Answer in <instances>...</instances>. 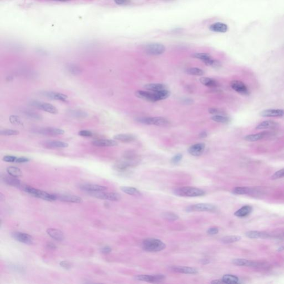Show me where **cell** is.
<instances>
[{
  "mask_svg": "<svg viewBox=\"0 0 284 284\" xmlns=\"http://www.w3.org/2000/svg\"><path fill=\"white\" fill-rule=\"evenodd\" d=\"M270 133L269 132H262L254 134H249L246 135L244 137V140L248 142H253L257 141L262 140L265 138L269 137L270 135Z\"/></svg>",
  "mask_w": 284,
  "mask_h": 284,
  "instance_id": "obj_15",
  "label": "cell"
},
{
  "mask_svg": "<svg viewBox=\"0 0 284 284\" xmlns=\"http://www.w3.org/2000/svg\"><path fill=\"white\" fill-rule=\"evenodd\" d=\"M6 171L9 175H11L12 177L19 178L22 176V171L20 169L16 167H9L6 169Z\"/></svg>",
  "mask_w": 284,
  "mask_h": 284,
  "instance_id": "obj_33",
  "label": "cell"
},
{
  "mask_svg": "<svg viewBox=\"0 0 284 284\" xmlns=\"http://www.w3.org/2000/svg\"><path fill=\"white\" fill-rule=\"evenodd\" d=\"M23 113L25 114V115L30 118L33 119L35 120H41L42 119V117L41 114H39L33 110H25Z\"/></svg>",
  "mask_w": 284,
  "mask_h": 284,
  "instance_id": "obj_41",
  "label": "cell"
},
{
  "mask_svg": "<svg viewBox=\"0 0 284 284\" xmlns=\"http://www.w3.org/2000/svg\"><path fill=\"white\" fill-rule=\"evenodd\" d=\"M121 190L124 193L130 196H141L142 194L137 189L130 187H121Z\"/></svg>",
  "mask_w": 284,
  "mask_h": 284,
  "instance_id": "obj_32",
  "label": "cell"
},
{
  "mask_svg": "<svg viewBox=\"0 0 284 284\" xmlns=\"http://www.w3.org/2000/svg\"><path fill=\"white\" fill-rule=\"evenodd\" d=\"M78 135H80L81 137H92L93 135V134L89 130H82L78 132Z\"/></svg>",
  "mask_w": 284,
  "mask_h": 284,
  "instance_id": "obj_52",
  "label": "cell"
},
{
  "mask_svg": "<svg viewBox=\"0 0 284 284\" xmlns=\"http://www.w3.org/2000/svg\"><path fill=\"white\" fill-rule=\"evenodd\" d=\"M186 73L188 75L191 76H201L204 75V71L203 69L199 68L197 67H192L189 68L187 69Z\"/></svg>",
  "mask_w": 284,
  "mask_h": 284,
  "instance_id": "obj_38",
  "label": "cell"
},
{
  "mask_svg": "<svg viewBox=\"0 0 284 284\" xmlns=\"http://www.w3.org/2000/svg\"><path fill=\"white\" fill-rule=\"evenodd\" d=\"M31 105L34 107L37 108L39 109L43 110L48 113L51 114H57L58 112L57 108L53 105L47 102H39V101H33L31 102Z\"/></svg>",
  "mask_w": 284,
  "mask_h": 284,
  "instance_id": "obj_7",
  "label": "cell"
},
{
  "mask_svg": "<svg viewBox=\"0 0 284 284\" xmlns=\"http://www.w3.org/2000/svg\"><path fill=\"white\" fill-rule=\"evenodd\" d=\"M260 114L264 117H281L284 116V110L269 109L263 110Z\"/></svg>",
  "mask_w": 284,
  "mask_h": 284,
  "instance_id": "obj_18",
  "label": "cell"
},
{
  "mask_svg": "<svg viewBox=\"0 0 284 284\" xmlns=\"http://www.w3.org/2000/svg\"><path fill=\"white\" fill-rule=\"evenodd\" d=\"M139 123L146 125H154L159 127H167L170 124V121L167 119L162 117H142L137 120Z\"/></svg>",
  "mask_w": 284,
  "mask_h": 284,
  "instance_id": "obj_4",
  "label": "cell"
},
{
  "mask_svg": "<svg viewBox=\"0 0 284 284\" xmlns=\"http://www.w3.org/2000/svg\"><path fill=\"white\" fill-rule=\"evenodd\" d=\"M37 132L39 133V134H43V135L56 136V135L64 134V130H61L60 128L48 127V128L39 129L37 130Z\"/></svg>",
  "mask_w": 284,
  "mask_h": 284,
  "instance_id": "obj_14",
  "label": "cell"
},
{
  "mask_svg": "<svg viewBox=\"0 0 284 284\" xmlns=\"http://www.w3.org/2000/svg\"><path fill=\"white\" fill-rule=\"evenodd\" d=\"M216 209V207L212 204L200 203L192 205L188 207L186 210L187 212H213Z\"/></svg>",
  "mask_w": 284,
  "mask_h": 284,
  "instance_id": "obj_9",
  "label": "cell"
},
{
  "mask_svg": "<svg viewBox=\"0 0 284 284\" xmlns=\"http://www.w3.org/2000/svg\"><path fill=\"white\" fill-rule=\"evenodd\" d=\"M69 113L71 116L76 118H85L87 116V113L80 110H71Z\"/></svg>",
  "mask_w": 284,
  "mask_h": 284,
  "instance_id": "obj_40",
  "label": "cell"
},
{
  "mask_svg": "<svg viewBox=\"0 0 284 284\" xmlns=\"http://www.w3.org/2000/svg\"><path fill=\"white\" fill-rule=\"evenodd\" d=\"M252 210L253 209L250 206L245 205L244 207L241 208L240 209L237 210L236 212H235L234 215L240 218L245 217L251 213Z\"/></svg>",
  "mask_w": 284,
  "mask_h": 284,
  "instance_id": "obj_30",
  "label": "cell"
},
{
  "mask_svg": "<svg viewBox=\"0 0 284 284\" xmlns=\"http://www.w3.org/2000/svg\"><path fill=\"white\" fill-rule=\"evenodd\" d=\"M284 177V168L279 170L278 171L275 172L271 177V179H278L280 178H282Z\"/></svg>",
  "mask_w": 284,
  "mask_h": 284,
  "instance_id": "obj_47",
  "label": "cell"
},
{
  "mask_svg": "<svg viewBox=\"0 0 284 284\" xmlns=\"http://www.w3.org/2000/svg\"><path fill=\"white\" fill-rule=\"evenodd\" d=\"M174 194L176 196L182 197H198L205 195V191L199 188L184 187L175 189Z\"/></svg>",
  "mask_w": 284,
  "mask_h": 284,
  "instance_id": "obj_2",
  "label": "cell"
},
{
  "mask_svg": "<svg viewBox=\"0 0 284 284\" xmlns=\"http://www.w3.org/2000/svg\"><path fill=\"white\" fill-rule=\"evenodd\" d=\"M233 192L237 195H244L249 194L251 192V190L247 187H237L233 189Z\"/></svg>",
  "mask_w": 284,
  "mask_h": 284,
  "instance_id": "obj_42",
  "label": "cell"
},
{
  "mask_svg": "<svg viewBox=\"0 0 284 284\" xmlns=\"http://www.w3.org/2000/svg\"><path fill=\"white\" fill-rule=\"evenodd\" d=\"M10 121H11V123L14 124H17V125H19L22 124V121H21V119L19 118L18 116H11L10 118Z\"/></svg>",
  "mask_w": 284,
  "mask_h": 284,
  "instance_id": "obj_49",
  "label": "cell"
},
{
  "mask_svg": "<svg viewBox=\"0 0 284 284\" xmlns=\"http://www.w3.org/2000/svg\"><path fill=\"white\" fill-rule=\"evenodd\" d=\"M191 57L193 58L200 60L203 62L212 58L211 55L207 53H194L191 55Z\"/></svg>",
  "mask_w": 284,
  "mask_h": 284,
  "instance_id": "obj_36",
  "label": "cell"
},
{
  "mask_svg": "<svg viewBox=\"0 0 284 284\" xmlns=\"http://www.w3.org/2000/svg\"><path fill=\"white\" fill-rule=\"evenodd\" d=\"M29 161H30V159H29L28 158L22 157L17 158L16 161V163H24L28 162H29Z\"/></svg>",
  "mask_w": 284,
  "mask_h": 284,
  "instance_id": "obj_55",
  "label": "cell"
},
{
  "mask_svg": "<svg viewBox=\"0 0 284 284\" xmlns=\"http://www.w3.org/2000/svg\"><path fill=\"white\" fill-rule=\"evenodd\" d=\"M144 88L152 92L160 91L167 89V86L162 83H149L144 86Z\"/></svg>",
  "mask_w": 284,
  "mask_h": 284,
  "instance_id": "obj_28",
  "label": "cell"
},
{
  "mask_svg": "<svg viewBox=\"0 0 284 284\" xmlns=\"http://www.w3.org/2000/svg\"><path fill=\"white\" fill-rule=\"evenodd\" d=\"M162 216L163 218L169 221L177 220V219H179V216L176 214L172 212H164Z\"/></svg>",
  "mask_w": 284,
  "mask_h": 284,
  "instance_id": "obj_45",
  "label": "cell"
},
{
  "mask_svg": "<svg viewBox=\"0 0 284 284\" xmlns=\"http://www.w3.org/2000/svg\"><path fill=\"white\" fill-rule=\"evenodd\" d=\"M57 199L60 201L72 203H81L83 202V199L80 196L73 195H58L57 196Z\"/></svg>",
  "mask_w": 284,
  "mask_h": 284,
  "instance_id": "obj_17",
  "label": "cell"
},
{
  "mask_svg": "<svg viewBox=\"0 0 284 284\" xmlns=\"http://www.w3.org/2000/svg\"><path fill=\"white\" fill-rule=\"evenodd\" d=\"M19 134V132L17 130L6 129L2 130L0 132V134L4 136H11V135H16Z\"/></svg>",
  "mask_w": 284,
  "mask_h": 284,
  "instance_id": "obj_46",
  "label": "cell"
},
{
  "mask_svg": "<svg viewBox=\"0 0 284 284\" xmlns=\"http://www.w3.org/2000/svg\"><path fill=\"white\" fill-rule=\"evenodd\" d=\"M166 278L163 275H138L134 277V279L138 281L146 282L152 283H157L162 282Z\"/></svg>",
  "mask_w": 284,
  "mask_h": 284,
  "instance_id": "obj_8",
  "label": "cell"
},
{
  "mask_svg": "<svg viewBox=\"0 0 284 284\" xmlns=\"http://www.w3.org/2000/svg\"><path fill=\"white\" fill-rule=\"evenodd\" d=\"M44 146L48 148H64L68 146V144L61 141H47L44 142Z\"/></svg>",
  "mask_w": 284,
  "mask_h": 284,
  "instance_id": "obj_25",
  "label": "cell"
},
{
  "mask_svg": "<svg viewBox=\"0 0 284 284\" xmlns=\"http://www.w3.org/2000/svg\"><path fill=\"white\" fill-rule=\"evenodd\" d=\"M205 144L203 143H198L193 144L188 148V153L194 157L201 155L204 152Z\"/></svg>",
  "mask_w": 284,
  "mask_h": 284,
  "instance_id": "obj_13",
  "label": "cell"
},
{
  "mask_svg": "<svg viewBox=\"0 0 284 284\" xmlns=\"http://www.w3.org/2000/svg\"><path fill=\"white\" fill-rule=\"evenodd\" d=\"M114 2L117 5H122L126 4L127 2V0H114Z\"/></svg>",
  "mask_w": 284,
  "mask_h": 284,
  "instance_id": "obj_57",
  "label": "cell"
},
{
  "mask_svg": "<svg viewBox=\"0 0 284 284\" xmlns=\"http://www.w3.org/2000/svg\"><path fill=\"white\" fill-rule=\"evenodd\" d=\"M182 158L183 155L182 154H180V153H178V154H177L175 155H174V157L171 158V162L173 164H176L179 163L180 162L182 159Z\"/></svg>",
  "mask_w": 284,
  "mask_h": 284,
  "instance_id": "obj_50",
  "label": "cell"
},
{
  "mask_svg": "<svg viewBox=\"0 0 284 284\" xmlns=\"http://www.w3.org/2000/svg\"><path fill=\"white\" fill-rule=\"evenodd\" d=\"M200 82L204 86L210 88H216L219 86L218 81L209 77H201L200 79Z\"/></svg>",
  "mask_w": 284,
  "mask_h": 284,
  "instance_id": "obj_29",
  "label": "cell"
},
{
  "mask_svg": "<svg viewBox=\"0 0 284 284\" xmlns=\"http://www.w3.org/2000/svg\"><path fill=\"white\" fill-rule=\"evenodd\" d=\"M3 182L6 183L7 184L13 187H19L21 184V182L17 178L12 177L11 175L5 176L3 178Z\"/></svg>",
  "mask_w": 284,
  "mask_h": 284,
  "instance_id": "obj_31",
  "label": "cell"
},
{
  "mask_svg": "<svg viewBox=\"0 0 284 284\" xmlns=\"http://www.w3.org/2000/svg\"><path fill=\"white\" fill-rule=\"evenodd\" d=\"M218 232H219V229L217 228H216V227L210 228L207 231L208 234L209 235L216 234H218Z\"/></svg>",
  "mask_w": 284,
  "mask_h": 284,
  "instance_id": "obj_54",
  "label": "cell"
},
{
  "mask_svg": "<svg viewBox=\"0 0 284 284\" xmlns=\"http://www.w3.org/2000/svg\"><path fill=\"white\" fill-rule=\"evenodd\" d=\"M52 1H62V2H66L68 0H52Z\"/></svg>",
  "mask_w": 284,
  "mask_h": 284,
  "instance_id": "obj_62",
  "label": "cell"
},
{
  "mask_svg": "<svg viewBox=\"0 0 284 284\" xmlns=\"http://www.w3.org/2000/svg\"><path fill=\"white\" fill-rule=\"evenodd\" d=\"M17 157L13 155H6L3 158V160L6 162H10V163H16Z\"/></svg>",
  "mask_w": 284,
  "mask_h": 284,
  "instance_id": "obj_51",
  "label": "cell"
},
{
  "mask_svg": "<svg viewBox=\"0 0 284 284\" xmlns=\"http://www.w3.org/2000/svg\"><path fill=\"white\" fill-rule=\"evenodd\" d=\"M211 283H212V284H223L224 282L222 280H214V281L212 282Z\"/></svg>",
  "mask_w": 284,
  "mask_h": 284,
  "instance_id": "obj_60",
  "label": "cell"
},
{
  "mask_svg": "<svg viewBox=\"0 0 284 284\" xmlns=\"http://www.w3.org/2000/svg\"><path fill=\"white\" fill-rule=\"evenodd\" d=\"M204 63L205 65H207L208 66L212 67L215 68H220L221 66V64L220 61L214 60L212 58L210 59L208 61L204 62Z\"/></svg>",
  "mask_w": 284,
  "mask_h": 284,
  "instance_id": "obj_44",
  "label": "cell"
},
{
  "mask_svg": "<svg viewBox=\"0 0 284 284\" xmlns=\"http://www.w3.org/2000/svg\"><path fill=\"white\" fill-rule=\"evenodd\" d=\"M67 70L68 71V72L71 74L73 75H80V73L82 72L81 69H80V68L79 67L75 65V64H69L67 66Z\"/></svg>",
  "mask_w": 284,
  "mask_h": 284,
  "instance_id": "obj_43",
  "label": "cell"
},
{
  "mask_svg": "<svg viewBox=\"0 0 284 284\" xmlns=\"http://www.w3.org/2000/svg\"><path fill=\"white\" fill-rule=\"evenodd\" d=\"M145 51L150 55L159 56L164 53L166 47L161 43H153L146 45L145 47Z\"/></svg>",
  "mask_w": 284,
  "mask_h": 284,
  "instance_id": "obj_6",
  "label": "cell"
},
{
  "mask_svg": "<svg viewBox=\"0 0 284 284\" xmlns=\"http://www.w3.org/2000/svg\"><path fill=\"white\" fill-rule=\"evenodd\" d=\"M230 86L233 90L239 94L245 96H248L250 94L248 86L240 80H233L230 83Z\"/></svg>",
  "mask_w": 284,
  "mask_h": 284,
  "instance_id": "obj_10",
  "label": "cell"
},
{
  "mask_svg": "<svg viewBox=\"0 0 284 284\" xmlns=\"http://www.w3.org/2000/svg\"><path fill=\"white\" fill-rule=\"evenodd\" d=\"M92 144L96 146H114L118 145V143L114 140L111 139H97L93 141Z\"/></svg>",
  "mask_w": 284,
  "mask_h": 284,
  "instance_id": "obj_22",
  "label": "cell"
},
{
  "mask_svg": "<svg viewBox=\"0 0 284 284\" xmlns=\"http://www.w3.org/2000/svg\"><path fill=\"white\" fill-rule=\"evenodd\" d=\"M45 96L51 99L60 101L62 102H66L68 99V97L66 94H62L61 93L54 92H46Z\"/></svg>",
  "mask_w": 284,
  "mask_h": 284,
  "instance_id": "obj_27",
  "label": "cell"
},
{
  "mask_svg": "<svg viewBox=\"0 0 284 284\" xmlns=\"http://www.w3.org/2000/svg\"><path fill=\"white\" fill-rule=\"evenodd\" d=\"M241 239V237L237 235H232V236H227L224 237L221 239V241L224 244H230V243H235L240 241Z\"/></svg>",
  "mask_w": 284,
  "mask_h": 284,
  "instance_id": "obj_39",
  "label": "cell"
},
{
  "mask_svg": "<svg viewBox=\"0 0 284 284\" xmlns=\"http://www.w3.org/2000/svg\"><path fill=\"white\" fill-rule=\"evenodd\" d=\"M210 30L218 33H225L228 30V26L222 22H216L210 25Z\"/></svg>",
  "mask_w": 284,
  "mask_h": 284,
  "instance_id": "obj_20",
  "label": "cell"
},
{
  "mask_svg": "<svg viewBox=\"0 0 284 284\" xmlns=\"http://www.w3.org/2000/svg\"><path fill=\"white\" fill-rule=\"evenodd\" d=\"M207 136H208V133H207V132H205V131L201 132L199 134V137L200 138H206Z\"/></svg>",
  "mask_w": 284,
  "mask_h": 284,
  "instance_id": "obj_59",
  "label": "cell"
},
{
  "mask_svg": "<svg viewBox=\"0 0 284 284\" xmlns=\"http://www.w3.org/2000/svg\"><path fill=\"white\" fill-rule=\"evenodd\" d=\"M12 237L17 241L25 244L30 245L33 243V237L28 234L21 232H14L12 233Z\"/></svg>",
  "mask_w": 284,
  "mask_h": 284,
  "instance_id": "obj_12",
  "label": "cell"
},
{
  "mask_svg": "<svg viewBox=\"0 0 284 284\" xmlns=\"http://www.w3.org/2000/svg\"><path fill=\"white\" fill-rule=\"evenodd\" d=\"M100 251L102 253H103V254H108V253H109L112 251V249L110 248V247L106 246L103 247L101 249Z\"/></svg>",
  "mask_w": 284,
  "mask_h": 284,
  "instance_id": "obj_56",
  "label": "cell"
},
{
  "mask_svg": "<svg viewBox=\"0 0 284 284\" xmlns=\"http://www.w3.org/2000/svg\"><path fill=\"white\" fill-rule=\"evenodd\" d=\"M47 248L48 249H56V246L54 244H53L52 243H48L47 244Z\"/></svg>",
  "mask_w": 284,
  "mask_h": 284,
  "instance_id": "obj_58",
  "label": "cell"
},
{
  "mask_svg": "<svg viewBox=\"0 0 284 284\" xmlns=\"http://www.w3.org/2000/svg\"><path fill=\"white\" fill-rule=\"evenodd\" d=\"M60 265L61 267L64 268L65 269H69L71 268V266H72L70 262H68V261H64L60 262Z\"/></svg>",
  "mask_w": 284,
  "mask_h": 284,
  "instance_id": "obj_53",
  "label": "cell"
},
{
  "mask_svg": "<svg viewBox=\"0 0 284 284\" xmlns=\"http://www.w3.org/2000/svg\"><path fill=\"white\" fill-rule=\"evenodd\" d=\"M172 270L178 273L184 274H196L198 271L195 268L182 266H174L171 268Z\"/></svg>",
  "mask_w": 284,
  "mask_h": 284,
  "instance_id": "obj_19",
  "label": "cell"
},
{
  "mask_svg": "<svg viewBox=\"0 0 284 284\" xmlns=\"http://www.w3.org/2000/svg\"><path fill=\"white\" fill-rule=\"evenodd\" d=\"M80 188L82 190L86 191L89 193L104 191L107 189V188L105 186L96 185V184H86L82 185L80 186Z\"/></svg>",
  "mask_w": 284,
  "mask_h": 284,
  "instance_id": "obj_16",
  "label": "cell"
},
{
  "mask_svg": "<svg viewBox=\"0 0 284 284\" xmlns=\"http://www.w3.org/2000/svg\"><path fill=\"white\" fill-rule=\"evenodd\" d=\"M142 248L148 252H158L166 248L165 243L155 238H148L142 242Z\"/></svg>",
  "mask_w": 284,
  "mask_h": 284,
  "instance_id": "obj_1",
  "label": "cell"
},
{
  "mask_svg": "<svg viewBox=\"0 0 284 284\" xmlns=\"http://www.w3.org/2000/svg\"><path fill=\"white\" fill-rule=\"evenodd\" d=\"M23 190H25V191L26 193H28L31 196L38 198L42 199L44 200L52 201L57 199V195L49 194L44 191L39 190L29 185H26L23 187Z\"/></svg>",
  "mask_w": 284,
  "mask_h": 284,
  "instance_id": "obj_3",
  "label": "cell"
},
{
  "mask_svg": "<svg viewBox=\"0 0 284 284\" xmlns=\"http://www.w3.org/2000/svg\"><path fill=\"white\" fill-rule=\"evenodd\" d=\"M221 280L224 284H237L239 282V278L233 275H225Z\"/></svg>",
  "mask_w": 284,
  "mask_h": 284,
  "instance_id": "obj_34",
  "label": "cell"
},
{
  "mask_svg": "<svg viewBox=\"0 0 284 284\" xmlns=\"http://www.w3.org/2000/svg\"><path fill=\"white\" fill-rule=\"evenodd\" d=\"M246 237L250 239H259L266 237L267 235L265 233L258 231H250L246 233Z\"/></svg>",
  "mask_w": 284,
  "mask_h": 284,
  "instance_id": "obj_35",
  "label": "cell"
},
{
  "mask_svg": "<svg viewBox=\"0 0 284 284\" xmlns=\"http://www.w3.org/2000/svg\"><path fill=\"white\" fill-rule=\"evenodd\" d=\"M5 196H3L2 193H0V200H1V201L5 200Z\"/></svg>",
  "mask_w": 284,
  "mask_h": 284,
  "instance_id": "obj_61",
  "label": "cell"
},
{
  "mask_svg": "<svg viewBox=\"0 0 284 284\" xmlns=\"http://www.w3.org/2000/svg\"><path fill=\"white\" fill-rule=\"evenodd\" d=\"M279 127V124L275 121L272 120H267L262 121L257 126L256 128L257 130H266V129H275Z\"/></svg>",
  "mask_w": 284,
  "mask_h": 284,
  "instance_id": "obj_24",
  "label": "cell"
},
{
  "mask_svg": "<svg viewBox=\"0 0 284 284\" xmlns=\"http://www.w3.org/2000/svg\"><path fill=\"white\" fill-rule=\"evenodd\" d=\"M135 96L140 99H143L148 102H157L155 92L145 91L142 90L137 91L135 93Z\"/></svg>",
  "mask_w": 284,
  "mask_h": 284,
  "instance_id": "obj_11",
  "label": "cell"
},
{
  "mask_svg": "<svg viewBox=\"0 0 284 284\" xmlns=\"http://www.w3.org/2000/svg\"><path fill=\"white\" fill-rule=\"evenodd\" d=\"M208 112L210 114H214V115H224V113L223 110H221L219 108H210L208 109Z\"/></svg>",
  "mask_w": 284,
  "mask_h": 284,
  "instance_id": "obj_48",
  "label": "cell"
},
{
  "mask_svg": "<svg viewBox=\"0 0 284 284\" xmlns=\"http://www.w3.org/2000/svg\"><path fill=\"white\" fill-rule=\"evenodd\" d=\"M89 194L96 198L102 200H107L109 201H118L121 199V195L117 193H107L104 191H98L89 193Z\"/></svg>",
  "mask_w": 284,
  "mask_h": 284,
  "instance_id": "obj_5",
  "label": "cell"
},
{
  "mask_svg": "<svg viewBox=\"0 0 284 284\" xmlns=\"http://www.w3.org/2000/svg\"><path fill=\"white\" fill-rule=\"evenodd\" d=\"M46 232L50 237L58 241H62L64 239V233L60 230L55 228H49L47 229Z\"/></svg>",
  "mask_w": 284,
  "mask_h": 284,
  "instance_id": "obj_21",
  "label": "cell"
},
{
  "mask_svg": "<svg viewBox=\"0 0 284 284\" xmlns=\"http://www.w3.org/2000/svg\"><path fill=\"white\" fill-rule=\"evenodd\" d=\"M113 138L114 140L120 141L123 143H130L135 140V135L128 133L117 134L114 136Z\"/></svg>",
  "mask_w": 284,
  "mask_h": 284,
  "instance_id": "obj_23",
  "label": "cell"
},
{
  "mask_svg": "<svg viewBox=\"0 0 284 284\" xmlns=\"http://www.w3.org/2000/svg\"><path fill=\"white\" fill-rule=\"evenodd\" d=\"M211 119L213 121H215V122L223 123V124L228 123L230 121V119L228 117L223 116V115H214L211 117Z\"/></svg>",
  "mask_w": 284,
  "mask_h": 284,
  "instance_id": "obj_37",
  "label": "cell"
},
{
  "mask_svg": "<svg viewBox=\"0 0 284 284\" xmlns=\"http://www.w3.org/2000/svg\"><path fill=\"white\" fill-rule=\"evenodd\" d=\"M233 264L235 265L240 266H251V267H255L258 266V264L257 262L248 260L243 259H236L233 260Z\"/></svg>",
  "mask_w": 284,
  "mask_h": 284,
  "instance_id": "obj_26",
  "label": "cell"
},
{
  "mask_svg": "<svg viewBox=\"0 0 284 284\" xmlns=\"http://www.w3.org/2000/svg\"><path fill=\"white\" fill-rule=\"evenodd\" d=\"M284 250V247H281V248H279L278 251H281V250Z\"/></svg>",
  "mask_w": 284,
  "mask_h": 284,
  "instance_id": "obj_63",
  "label": "cell"
}]
</instances>
